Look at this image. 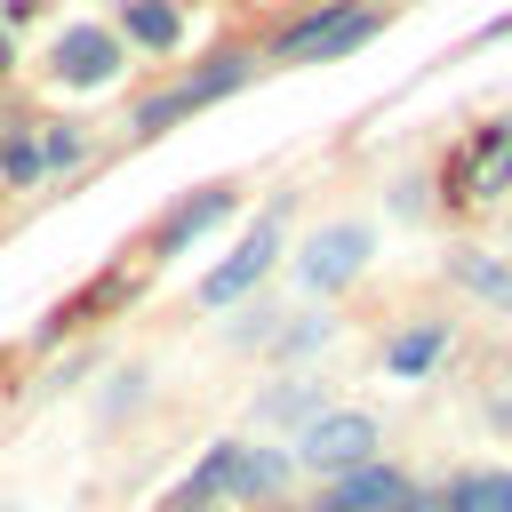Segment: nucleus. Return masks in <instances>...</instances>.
Instances as JSON below:
<instances>
[{"label":"nucleus","mask_w":512,"mask_h":512,"mask_svg":"<svg viewBox=\"0 0 512 512\" xmlns=\"http://www.w3.org/2000/svg\"><path fill=\"white\" fill-rule=\"evenodd\" d=\"M280 472H288V456H256V448H216L200 472H192V488H224V496H264V488H280Z\"/></svg>","instance_id":"obj_5"},{"label":"nucleus","mask_w":512,"mask_h":512,"mask_svg":"<svg viewBox=\"0 0 512 512\" xmlns=\"http://www.w3.org/2000/svg\"><path fill=\"white\" fill-rule=\"evenodd\" d=\"M0 72H8V40H0Z\"/></svg>","instance_id":"obj_17"},{"label":"nucleus","mask_w":512,"mask_h":512,"mask_svg":"<svg viewBox=\"0 0 512 512\" xmlns=\"http://www.w3.org/2000/svg\"><path fill=\"white\" fill-rule=\"evenodd\" d=\"M128 32L152 40V48H168V40H176V8H168V0H128Z\"/></svg>","instance_id":"obj_12"},{"label":"nucleus","mask_w":512,"mask_h":512,"mask_svg":"<svg viewBox=\"0 0 512 512\" xmlns=\"http://www.w3.org/2000/svg\"><path fill=\"white\" fill-rule=\"evenodd\" d=\"M408 504V480L384 472V464H360V472H336V488L320 496V512H392Z\"/></svg>","instance_id":"obj_7"},{"label":"nucleus","mask_w":512,"mask_h":512,"mask_svg":"<svg viewBox=\"0 0 512 512\" xmlns=\"http://www.w3.org/2000/svg\"><path fill=\"white\" fill-rule=\"evenodd\" d=\"M56 64H64L72 88H104V80L120 72V40H112L104 24H72V32L56 40Z\"/></svg>","instance_id":"obj_6"},{"label":"nucleus","mask_w":512,"mask_h":512,"mask_svg":"<svg viewBox=\"0 0 512 512\" xmlns=\"http://www.w3.org/2000/svg\"><path fill=\"white\" fill-rule=\"evenodd\" d=\"M432 360H440V328H416V336H400V344L384 352L392 376H416V368H432Z\"/></svg>","instance_id":"obj_13"},{"label":"nucleus","mask_w":512,"mask_h":512,"mask_svg":"<svg viewBox=\"0 0 512 512\" xmlns=\"http://www.w3.org/2000/svg\"><path fill=\"white\" fill-rule=\"evenodd\" d=\"M456 280H464V288H488V296H512V272H496V264H472V256L456 264Z\"/></svg>","instance_id":"obj_14"},{"label":"nucleus","mask_w":512,"mask_h":512,"mask_svg":"<svg viewBox=\"0 0 512 512\" xmlns=\"http://www.w3.org/2000/svg\"><path fill=\"white\" fill-rule=\"evenodd\" d=\"M368 448H376V424H368L360 408L312 416V424H304V440H296V456H304V464H320V472H360V464H368Z\"/></svg>","instance_id":"obj_2"},{"label":"nucleus","mask_w":512,"mask_h":512,"mask_svg":"<svg viewBox=\"0 0 512 512\" xmlns=\"http://www.w3.org/2000/svg\"><path fill=\"white\" fill-rule=\"evenodd\" d=\"M40 160H48V152H40V144H24V136L0 152V168H8V176H40Z\"/></svg>","instance_id":"obj_16"},{"label":"nucleus","mask_w":512,"mask_h":512,"mask_svg":"<svg viewBox=\"0 0 512 512\" xmlns=\"http://www.w3.org/2000/svg\"><path fill=\"white\" fill-rule=\"evenodd\" d=\"M240 88V64L224 56V64H208L200 80H184L176 96H160V104H144V128H168V120H184V112H200V104H216V96H232Z\"/></svg>","instance_id":"obj_8"},{"label":"nucleus","mask_w":512,"mask_h":512,"mask_svg":"<svg viewBox=\"0 0 512 512\" xmlns=\"http://www.w3.org/2000/svg\"><path fill=\"white\" fill-rule=\"evenodd\" d=\"M360 264H368V224H328V232H312V240H304L296 280H304V288H344Z\"/></svg>","instance_id":"obj_4"},{"label":"nucleus","mask_w":512,"mask_h":512,"mask_svg":"<svg viewBox=\"0 0 512 512\" xmlns=\"http://www.w3.org/2000/svg\"><path fill=\"white\" fill-rule=\"evenodd\" d=\"M456 512H512V480H504V472H472V480H456Z\"/></svg>","instance_id":"obj_11"},{"label":"nucleus","mask_w":512,"mask_h":512,"mask_svg":"<svg viewBox=\"0 0 512 512\" xmlns=\"http://www.w3.org/2000/svg\"><path fill=\"white\" fill-rule=\"evenodd\" d=\"M512 184V128H480L464 152V192H504Z\"/></svg>","instance_id":"obj_9"},{"label":"nucleus","mask_w":512,"mask_h":512,"mask_svg":"<svg viewBox=\"0 0 512 512\" xmlns=\"http://www.w3.org/2000/svg\"><path fill=\"white\" fill-rule=\"evenodd\" d=\"M280 232H288V208H264L256 224H248V240L200 280V304H232V296H248L264 272H272V256H280Z\"/></svg>","instance_id":"obj_1"},{"label":"nucleus","mask_w":512,"mask_h":512,"mask_svg":"<svg viewBox=\"0 0 512 512\" xmlns=\"http://www.w3.org/2000/svg\"><path fill=\"white\" fill-rule=\"evenodd\" d=\"M264 416H272V424H288V416H312V384H288V392H272V400H264Z\"/></svg>","instance_id":"obj_15"},{"label":"nucleus","mask_w":512,"mask_h":512,"mask_svg":"<svg viewBox=\"0 0 512 512\" xmlns=\"http://www.w3.org/2000/svg\"><path fill=\"white\" fill-rule=\"evenodd\" d=\"M360 40H376V16L368 8H328V16H304L280 48H288V64H328V56H352Z\"/></svg>","instance_id":"obj_3"},{"label":"nucleus","mask_w":512,"mask_h":512,"mask_svg":"<svg viewBox=\"0 0 512 512\" xmlns=\"http://www.w3.org/2000/svg\"><path fill=\"white\" fill-rule=\"evenodd\" d=\"M216 216H232V192H224V184H208L200 200H184V208L168 216V232H160V248H168V256H184V248H192V240H200V232H208Z\"/></svg>","instance_id":"obj_10"}]
</instances>
